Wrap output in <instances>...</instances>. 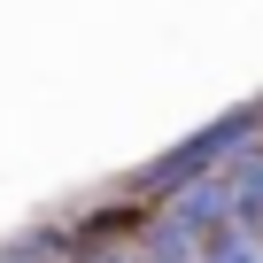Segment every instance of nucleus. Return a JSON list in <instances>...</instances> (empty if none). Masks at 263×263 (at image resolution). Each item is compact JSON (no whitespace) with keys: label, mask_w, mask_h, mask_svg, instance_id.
I'll return each instance as SVG.
<instances>
[{"label":"nucleus","mask_w":263,"mask_h":263,"mask_svg":"<svg viewBox=\"0 0 263 263\" xmlns=\"http://www.w3.org/2000/svg\"><path fill=\"white\" fill-rule=\"evenodd\" d=\"M255 124H263V108H240V116H224V124H209V132H194L186 147H171L140 186H155V194H186L194 178H209V171H224L232 155H248V140H255Z\"/></svg>","instance_id":"nucleus-1"},{"label":"nucleus","mask_w":263,"mask_h":263,"mask_svg":"<svg viewBox=\"0 0 263 263\" xmlns=\"http://www.w3.org/2000/svg\"><path fill=\"white\" fill-rule=\"evenodd\" d=\"M232 232H255V240H263V155H255V147L240 155V201H232Z\"/></svg>","instance_id":"nucleus-2"},{"label":"nucleus","mask_w":263,"mask_h":263,"mask_svg":"<svg viewBox=\"0 0 263 263\" xmlns=\"http://www.w3.org/2000/svg\"><path fill=\"white\" fill-rule=\"evenodd\" d=\"M201 263H263V240L255 232H224V240H209Z\"/></svg>","instance_id":"nucleus-3"}]
</instances>
